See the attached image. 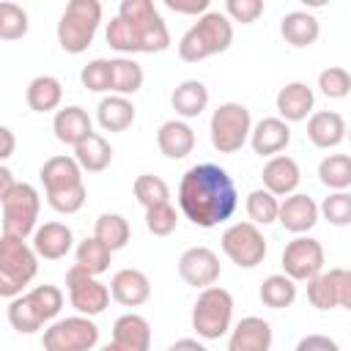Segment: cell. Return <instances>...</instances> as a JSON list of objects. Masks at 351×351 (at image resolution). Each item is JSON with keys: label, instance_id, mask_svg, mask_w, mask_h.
<instances>
[{"label": "cell", "instance_id": "obj_21", "mask_svg": "<svg viewBox=\"0 0 351 351\" xmlns=\"http://www.w3.org/2000/svg\"><path fill=\"white\" fill-rule=\"evenodd\" d=\"M291 143V126L280 118H261L250 132V145L258 156H277Z\"/></svg>", "mask_w": 351, "mask_h": 351}, {"label": "cell", "instance_id": "obj_46", "mask_svg": "<svg viewBox=\"0 0 351 351\" xmlns=\"http://www.w3.org/2000/svg\"><path fill=\"white\" fill-rule=\"evenodd\" d=\"M85 197H88V189H85V184H80V186H74V189L47 195V203H49L58 214H77V211L85 206Z\"/></svg>", "mask_w": 351, "mask_h": 351}, {"label": "cell", "instance_id": "obj_53", "mask_svg": "<svg viewBox=\"0 0 351 351\" xmlns=\"http://www.w3.org/2000/svg\"><path fill=\"white\" fill-rule=\"evenodd\" d=\"M99 351H115V346H112V343H107V346H101Z\"/></svg>", "mask_w": 351, "mask_h": 351}, {"label": "cell", "instance_id": "obj_48", "mask_svg": "<svg viewBox=\"0 0 351 351\" xmlns=\"http://www.w3.org/2000/svg\"><path fill=\"white\" fill-rule=\"evenodd\" d=\"M293 351H340V346L326 335H304Z\"/></svg>", "mask_w": 351, "mask_h": 351}, {"label": "cell", "instance_id": "obj_45", "mask_svg": "<svg viewBox=\"0 0 351 351\" xmlns=\"http://www.w3.org/2000/svg\"><path fill=\"white\" fill-rule=\"evenodd\" d=\"M80 80L88 90L93 93H107L110 90V60L107 58H96L88 66H82Z\"/></svg>", "mask_w": 351, "mask_h": 351}, {"label": "cell", "instance_id": "obj_34", "mask_svg": "<svg viewBox=\"0 0 351 351\" xmlns=\"http://www.w3.org/2000/svg\"><path fill=\"white\" fill-rule=\"evenodd\" d=\"M74 255H77V266L85 269V271L93 274V277L104 274V271L110 269V263H112V252H110L96 236H85V239L77 244Z\"/></svg>", "mask_w": 351, "mask_h": 351}, {"label": "cell", "instance_id": "obj_51", "mask_svg": "<svg viewBox=\"0 0 351 351\" xmlns=\"http://www.w3.org/2000/svg\"><path fill=\"white\" fill-rule=\"evenodd\" d=\"M14 184H16V178H14V173L5 167V165H0V203H3V197L14 189Z\"/></svg>", "mask_w": 351, "mask_h": 351}, {"label": "cell", "instance_id": "obj_52", "mask_svg": "<svg viewBox=\"0 0 351 351\" xmlns=\"http://www.w3.org/2000/svg\"><path fill=\"white\" fill-rule=\"evenodd\" d=\"M167 351H208L203 343H197V340H192V337H181V340H176Z\"/></svg>", "mask_w": 351, "mask_h": 351}, {"label": "cell", "instance_id": "obj_44", "mask_svg": "<svg viewBox=\"0 0 351 351\" xmlns=\"http://www.w3.org/2000/svg\"><path fill=\"white\" fill-rule=\"evenodd\" d=\"M145 228L154 236H170L178 228V211L173 208V203H159L145 208Z\"/></svg>", "mask_w": 351, "mask_h": 351}, {"label": "cell", "instance_id": "obj_2", "mask_svg": "<svg viewBox=\"0 0 351 351\" xmlns=\"http://www.w3.org/2000/svg\"><path fill=\"white\" fill-rule=\"evenodd\" d=\"M233 44V22L222 11H206L197 22L181 36L178 58L184 63H200L211 55L225 52Z\"/></svg>", "mask_w": 351, "mask_h": 351}, {"label": "cell", "instance_id": "obj_28", "mask_svg": "<svg viewBox=\"0 0 351 351\" xmlns=\"http://www.w3.org/2000/svg\"><path fill=\"white\" fill-rule=\"evenodd\" d=\"M25 99H27V107L33 112H52L63 101V85L52 74H38V77H33L27 82Z\"/></svg>", "mask_w": 351, "mask_h": 351}, {"label": "cell", "instance_id": "obj_30", "mask_svg": "<svg viewBox=\"0 0 351 351\" xmlns=\"http://www.w3.org/2000/svg\"><path fill=\"white\" fill-rule=\"evenodd\" d=\"M170 104H173L176 115L197 118L208 107V88L200 80H184L181 85H176V90L170 96Z\"/></svg>", "mask_w": 351, "mask_h": 351}, {"label": "cell", "instance_id": "obj_40", "mask_svg": "<svg viewBox=\"0 0 351 351\" xmlns=\"http://www.w3.org/2000/svg\"><path fill=\"white\" fill-rule=\"evenodd\" d=\"M277 208H280V200L266 192L263 186L261 189H252L247 195V217L252 225H271L277 222Z\"/></svg>", "mask_w": 351, "mask_h": 351}, {"label": "cell", "instance_id": "obj_50", "mask_svg": "<svg viewBox=\"0 0 351 351\" xmlns=\"http://www.w3.org/2000/svg\"><path fill=\"white\" fill-rule=\"evenodd\" d=\"M14 151H16V137H14V132L0 123V165H3Z\"/></svg>", "mask_w": 351, "mask_h": 351}, {"label": "cell", "instance_id": "obj_38", "mask_svg": "<svg viewBox=\"0 0 351 351\" xmlns=\"http://www.w3.org/2000/svg\"><path fill=\"white\" fill-rule=\"evenodd\" d=\"M134 189V197L143 208H151V206H159V203H170V186L165 178L154 176V173H140L132 184Z\"/></svg>", "mask_w": 351, "mask_h": 351}, {"label": "cell", "instance_id": "obj_23", "mask_svg": "<svg viewBox=\"0 0 351 351\" xmlns=\"http://www.w3.org/2000/svg\"><path fill=\"white\" fill-rule=\"evenodd\" d=\"M112 346L115 351H151V324L137 313H126L115 318Z\"/></svg>", "mask_w": 351, "mask_h": 351}, {"label": "cell", "instance_id": "obj_16", "mask_svg": "<svg viewBox=\"0 0 351 351\" xmlns=\"http://www.w3.org/2000/svg\"><path fill=\"white\" fill-rule=\"evenodd\" d=\"M33 252L44 261H60L74 247V233L63 222H44L33 230Z\"/></svg>", "mask_w": 351, "mask_h": 351}, {"label": "cell", "instance_id": "obj_31", "mask_svg": "<svg viewBox=\"0 0 351 351\" xmlns=\"http://www.w3.org/2000/svg\"><path fill=\"white\" fill-rule=\"evenodd\" d=\"M74 162L80 165L82 173H101L112 162V145L101 134L93 132L80 145H74Z\"/></svg>", "mask_w": 351, "mask_h": 351}, {"label": "cell", "instance_id": "obj_26", "mask_svg": "<svg viewBox=\"0 0 351 351\" xmlns=\"http://www.w3.org/2000/svg\"><path fill=\"white\" fill-rule=\"evenodd\" d=\"M156 145L167 159H184L195 148V129L186 121H165L156 132Z\"/></svg>", "mask_w": 351, "mask_h": 351}, {"label": "cell", "instance_id": "obj_18", "mask_svg": "<svg viewBox=\"0 0 351 351\" xmlns=\"http://www.w3.org/2000/svg\"><path fill=\"white\" fill-rule=\"evenodd\" d=\"M261 178H263V189L266 192H271L274 197H288V195L296 192V186L302 181V173H299L296 159H291L285 154H277L263 165Z\"/></svg>", "mask_w": 351, "mask_h": 351}, {"label": "cell", "instance_id": "obj_12", "mask_svg": "<svg viewBox=\"0 0 351 351\" xmlns=\"http://www.w3.org/2000/svg\"><path fill=\"white\" fill-rule=\"evenodd\" d=\"M324 271V247L313 236H296L282 250V274L293 282H307Z\"/></svg>", "mask_w": 351, "mask_h": 351}, {"label": "cell", "instance_id": "obj_14", "mask_svg": "<svg viewBox=\"0 0 351 351\" xmlns=\"http://www.w3.org/2000/svg\"><path fill=\"white\" fill-rule=\"evenodd\" d=\"M178 274L186 285L192 288H208V285H217L219 274H222V266H219V255L211 250V247H189L181 252L178 258Z\"/></svg>", "mask_w": 351, "mask_h": 351}, {"label": "cell", "instance_id": "obj_47", "mask_svg": "<svg viewBox=\"0 0 351 351\" xmlns=\"http://www.w3.org/2000/svg\"><path fill=\"white\" fill-rule=\"evenodd\" d=\"M222 14H225L230 22L252 25V22L263 14V0H228Z\"/></svg>", "mask_w": 351, "mask_h": 351}, {"label": "cell", "instance_id": "obj_11", "mask_svg": "<svg viewBox=\"0 0 351 351\" xmlns=\"http://www.w3.org/2000/svg\"><path fill=\"white\" fill-rule=\"evenodd\" d=\"M66 291H69L71 307L80 315H88V318L104 313L107 304H110V288L104 282H99V277L80 269L77 263L66 271Z\"/></svg>", "mask_w": 351, "mask_h": 351}, {"label": "cell", "instance_id": "obj_42", "mask_svg": "<svg viewBox=\"0 0 351 351\" xmlns=\"http://www.w3.org/2000/svg\"><path fill=\"white\" fill-rule=\"evenodd\" d=\"M318 214L335 225V228H346L351 225V195L348 192H332L329 197H324V203L318 206Z\"/></svg>", "mask_w": 351, "mask_h": 351}, {"label": "cell", "instance_id": "obj_25", "mask_svg": "<svg viewBox=\"0 0 351 351\" xmlns=\"http://www.w3.org/2000/svg\"><path fill=\"white\" fill-rule=\"evenodd\" d=\"M307 137L315 148H337L346 140V118L335 110H318L307 118Z\"/></svg>", "mask_w": 351, "mask_h": 351}, {"label": "cell", "instance_id": "obj_4", "mask_svg": "<svg viewBox=\"0 0 351 351\" xmlns=\"http://www.w3.org/2000/svg\"><path fill=\"white\" fill-rule=\"evenodd\" d=\"M38 274V255L25 239L0 236V296L16 299Z\"/></svg>", "mask_w": 351, "mask_h": 351}, {"label": "cell", "instance_id": "obj_36", "mask_svg": "<svg viewBox=\"0 0 351 351\" xmlns=\"http://www.w3.org/2000/svg\"><path fill=\"white\" fill-rule=\"evenodd\" d=\"M318 178L332 192H346L351 186V156L348 154H329L318 165Z\"/></svg>", "mask_w": 351, "mask_h": 351}, {"label": "cell", "instance_id": "obj_39", "mask_svg": "<svg viewBox=\"0 0 351 351\" xmlns=\"http://www.w3.org/2000/svg\"><path fill=\"white\" fill-rule=\"evenodd\" d=\"M27 11L19 3L0 0V38L3 41H16L27 36Z\"/></svg>", "mask_w": 351, "mask_h": 351}, {"label": "cell", "instance_id": "obj_3", "mask_svg": "<svg viewBox=\"0 0 351 351\" xmlns=\"http://www.w3.org/2000/svg\"><path fill=\"white\" fill-rule=\"evenodd\" d=\"M118 16L129 25L134 52H165L170 47V30L151 0H123Z\"/></svg>", "mask_w": 351, "mask_h": 351}, {"label": "cell", "instance_id": "obj_8", "mask_svg": "<svg viewBox=\"0 0 351 351\" xmlns=\"http://www.w3.org/2000/svg\"><path fill=\"white\" fill-rule=\"evenodd\" d=\"M0 206H3V233L16 236V239H27L38 228L36 219H38L41 197H38L36 186L16 181Z\"/></svg>", "mask_w": 351, "mask_h": 351}, {"label": "cell", "instance_id": "obj_22", "mask_svg": "<svg viewBox=\"0 0 351 351\" xmlns=\"http://www.w3.org/2000/svg\"><path fill=\"white\" fill-rule=\"evenodd\" d=\"M38 178L44 184V192L52 195V192H66V189H74L82 184V170L80 165L74 162V156H49L41 170H38Z\"/></svg>", "mask_w": 351, "mask_h": 351}, {"label": "cell", "instance_id": "obj_32", "mask_svg": "<svg viewBox=\"0 0 351 351\" xmlns=\"http://www.w3.org/2000/svg\"><path fill=\"white\" fill-rule=\"evenodd\" d=\"M143 66L132 58H112L110 60V93L115 96H132L143 88Z\"/></svg>", "mask_w": 351, "mask_h": 351}, {"label": "cell", "instance_id": "obj_41", "mask_svg": "<svg viewBox=\"0 0 351 351\" xmlns=\"http://www.w3.org/2000/svg\"><path fill=\"white\" fill-rule=\"evenodd\" d=\"M8 324H11V329H16L19 335H36V332L44 326L41 318L33 313L30 302L25 299V293H19L16 299H11V304H8Z\"/></svg>", "mask_w": 351, "mask_h": 351}, {"label": "cell", "instance_id": "obj_7", "mask_svg": "<svg viewBox=\"0 0 351 351\" xmlns=\"http://www.w3.org/2000/svg\"><path fill=\"white\" fill-rule=\"evenodd\" d=\"M208 132H211V145L219 154H236L250 140L252 115L241 101H225L214 110Z\"/></svg>", "mask_w": 351, "mask_h": 351}, {"label": "cell", "instance_id": "obj_43", "mask_svg": "<svg viewBox=\"0 0 351 351\" xmlns=\"http://www.w3.org/2000/svg\"><path fill=\"white\" fill-rule=\"evenodd\" d=\"M318 88L326 99H346L351 93V74L343 66H329L318 74Z\"/></svg>", "mask_w": 351, "mask_h": 351}, {"label": "cell", "instance_id": "obj_13", "mask_svg": "<svg viewBox=\"0 0 351 351\" xmlns=\"http://www.w3.org/2000/svg\"><path fill=\"white\" fill-rule=\"evenodd\" d=\"M307 299L315 310L351 307V271L343 266L318 271L313 280H307Z\"/></svg>", "mask_w": 351, "mask_h": 351}, {"label": "cell", "instance_id": "obj_10", "mask_svg": "<svg viewBox=\"0 0 351 351\" xmlns=\"http://www.w3.org/2000/svg\"><path fill=\"white\" fill-rule=\"evenodd\" d=\"M222 252L239 266V269H255L263 263L269 247L266 239L261 233L258 225L252 222H233L225 233H222Z\"/></svg>", "mask_w": 351, "mask_h": 351}, {"label": "cell", "instance_id": "obj_37", "mask_svg": "<svg viewBox=\"0 0 351 351\" xmlns=\"http://www.w3.org/2000/svg\"><path fill=\"white\" fill-rule=\"evenodd\" d=\"M25 299L30 302V307L41 318V324L55 321L58 313L63 310V291L58 285H36L33 291L25 293Z\"/></svg>", "mask_w": 351, "mask_h": 351}, {"label": "cell", "instance_id": "obj_29", "mask_svg": "<svg viewBox=\"0 0 351 351\" xmlns=\"http://www.w3.org/2000/svg\"><path fill=\"white\" fill-rule=\"evenodd\" d=\"M134 104L126 96H104L96 107V121L104 132H126L134 123Z\"/></svg>", "mask_w": 351, "mask_h": 351}, {"label": "cell", "instance_id": "obj_17", "mask_svg": "<svg viewBox=\"0 0 351 351\" xmlns=\"http://www.w3.org/2000/svg\"><path fill=\"white\" fill-rule=\"evenodd\" d=\"M110 299L123 307H140L151 299V280L140 269H121L110 280Z\"/></svg>", "mask_w": 351, "mask_h": 351}, {"label": "cell", "instance_id": "obj_20", "mask_svg": "<svg viewBox=\"0 0 351 351\" xmlns=\"http://www.w3.org/2000/svg\"><path fill=\"white\" fill-rule=\"evenodd\" d=\"M277 112H280V121L285 123H299L304 121L307 115H313V104H315V93L307 82H288L280 88L277 99Z\"/></svg>", "mask_w": 351, "mask_h": 351}, {"label": "cell", "instance_id": "obj_24", "mask_svg": "<svg viewBox=\"0 0 351 351\" xmlns=\"http://www.w3.org/2000/svg\"><path fill=\"white\" fill-rule=\"evenodd\" d=\"M52 132H55L58 143L74 148V145H80L85 137L93 134V121H90V115H88L80 104H71V107H63V110L55 112V118H52Z\"/></svg>", "mask_w": 351, "mask_h": 351}, {"label": "cell", "instance_id": "obj_6", "mask_svg": "<svg viewBox=\"0 0 351 351\" xmlns=\"http://www.w3.org/2000/svg\"><path fill=\"white\" fill-rule=\"evenodd\" d=\"M233 321V296L230 291L219 285H208L197 293L195 307H192V329L203 340H219L222 335L230 332Z\"/></svg>", "mask_w": 351, "mask_h": 351}, {"label": "cell", "instance_id": "obj_15", "mask_svg": "<svg viewBox=\"0 0 351 351\" xmlns=\"http://www.w3.org/2000/svg\"><path fill=\"white\" fill-rule=\"evenodd\" d=\"M277 222H280L285 230L302 236V233H307V230L315 228V222H318V206H315V200H313L310 195L293 192V195H288V197L280 203V208H277Z\"/></svg>", "mask_w": 351, "mask_h": 351}, {"label": "cell", "instance_id": "obj_27", "mask_svg": "<svg viewBox=\"0 0 351 351\" xmlns=\"http://www.w3.org/2000/svg\"><path fill=\"white\" fill-rule=\"evenodd\" d=\"M280 36L291 44V47H313L321 36V25L313 14L307 11H288L280 19Z\"/></svg>", "mask_w": 351, "mask_h": 351}, {"label": "cell", "instance_id": "obj_1", "mask_svg": "<svg viewBox=\"0 0 351 351\" xmlns=\"http://www.w3.org/2000/svg\"><path fill=\"white\" fill-rule=\"evenodd\" d=\"M181 214L197 228H217L228 222L239 206V192L230 173L219 165H192L178 184Z\"/></svg>", "mask_w": 351, "mask_h": 351}, {"label": "cell", "instance_id": "obj_5", "mask_svg": "<svg viewBox=\"0 0 351 351\" xmlns=\"http://www.w3.org/2000/svg\"><path fill=\"white\" fill-rule=\"evenodd\" d=\"M101 22L99 0H71L58 19V44L69 55H80L93 44Z\"/></svg>", "mask_w": 351, "mask_h": 351}, {"label": "cell", "instance_id": "obj_33", "mask_svg": "<svg viewBox=\"0 0 351 351\" xmlns=\"http://www.w3.org/2000/svg\"><path fill=\"white\" fill-rule=\"evenodd\" d=\"M93 236L110 250V252H118L129 244L132 239V228H129V219L121 217V214H99L96 225H93Z\"/></svg>", "mask_w": 351, "mask_h": 351}, {"label": "cell", "instance_id": "obj_19", "mask_svg": "<svg viewBox=\"0 0 351 351\" xmlns=\"http://www.w3.org/2000/svg\"><path fill=\"white\" fill-rule=\"evenodd\" d=\"M271 326L261 315H247L230 329L228 351H271Z\"/></svg>", "mask_w": 351, "mask_h": 351}, {"label": "cell", "instance_id": "obj_49", "mask_svg": "<svg viewBox=\"0 0 351 351\" xmlns=\"http://www.w3.org/2000/svg\"><path fill=\"white\" fill-rule=\"evenodd\" d=\"M167 8H173L176 14H206L208 11V0H195V3H176V0H167Z\"/></svg>", "mask_w": 351, "mask_h": 351}, {"label": "cell", "instance_id": "obj_9", "mask_svg": "<svg viewBox=\"0 0 351 351\" xmlns=\"http://www.w3.org/2000/svg\"><path fill=\"white\" fill-rule=\"evenodd\" d=\"M99 343V326L88 315H69L52 321L44 335V351H90Z\"/></svg>", "mask_w": 351, "mask_h": 351}, {"label": "cell", "instance_id": "obj_35", "mask_svg": "<svg viewBox=\"0 0 351 351\" xmlns=\"http://www.w3.org/2000/svg\"><path fill=\"white\" fill-rule=\"evenodd\" d=\"M261 302L271 310H285L296 302V282L285 274H269L263 282H261V291H258Z\"/></svg>", "mask_w": 351, "mask_h": 351}]
</instances>
